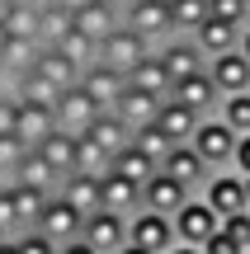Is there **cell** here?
I'll return each mask as SVG.
<instances>
[{
    "label": "cell",
    "instance_id": "obj_1",
    "mask_svg": "<svg viewBox=\"0 0 250 254\" xmlns=\"http://www.w3.org/2000/svg\"><path fill=\"white\" fill-rule=\"evenodd\" d=\"M189 146L198 151V160L208 165V170H232V155H236V132L227 127L222 118H203L194 127V136H189Z\"/></svg>",
    "mask_w": 250,
    "mask_h": 254
},
{
    "label": "cell",
    "instance_id": "obj_2",
    "mask_svg": "<svg viewBox=\"0 0 250 254\" xmlns=\"http://www.w3.org/2000/svg\"><path fill=\"white\" fill-rule=\"evenodd\" d=\"M123 24H128L132 33L147 38L151 52H156L166 38H175V24H170V5L166 0H128V5H123Z\"/></svg>",
    "mask_w": 250,
    "mask_h": 254
},
{
    "label": "cell",
    "instance_id": "obj_3",
    "mask_svg": "<svg viewBox=\"0 0 250 254\" xmlns=\"http://www.w3.org/2000/svg\"><path fill=\"white\" fill-rule=\"evenodd\" d=\"M33 231H38V236H47L57 250H62V245H71V240H81V231H85V212H76L71 202L62 198V193H52Z\"/></svg>",
    "mask_w": 250,
    "mask_h": 254
},
{
    "label": "cell",
    "instance_id": "obj_4",
    "mask_svg": "<svg viewBox=\"0 0 250 254\" xmlns=\"http://www.w3.org/2000/svg\"><path fill=\"white\" fill-rule=\"evenodd\" d=\"M170 221H175V245H194V250L203 245L208 236H217V226H222V217H217V212L208 207L198 193H194V198H189Z\"/></svg>",
    "mask_w": 250,
    "mask_h": 254
},
{
    "label": "cell",
    "instance_id": "obj_5",
    "mask_svg": "<svg viewBox=\"0 0 250 254\" xmlns=\"http://www.w3.org/2000/svg\"><path fill=\"white\" fill-rule=\"evenodd\" d=\"M128 245H142L151 254H166L175 245V221L166 212H151V207H137L128 217Z\"/></svg>",
    "mask_w": 250,
    "mask_h": 254
},
{
    "label": "cell",
    "instance_id": "obj_6",
    "mask_svg": "<svg viewBox=\"0 0 250 254\" xmlns=\"http://www.w3.org/2000/svg\"><path fill=\"white\" fill-rule=\"evenodd\" d=\"M198 198H203L208 207L217 212V217L250 212V202H246V179H241L236 170H213V174H208V184L198 189Z\"/></svg>",
    "mask_w": 250,
    "mask_h": 254
},
{
    "label": "cell",
    "instance_id": "obj_7",
    "mask_svg": "<svg viewBox=\"0 0 250 254\" xmlns=\"http://www.w3.org/2000/svg\"><path fill=\"white\" fill-rule=\"evenodd\" d=\"M156 57H161V66H166L170 85H175V80H184V75H198V71H208V57L198 52V43H194L189 33H175V38H166V43L156 47Z\"/></svg>",
    "mask_w": 250,
    "mask_h": 254
},
{
    "label": "cell",
    "instance_id": "obj_8",
    "mask_svg": "<svg viewBox=\"0 0 250 254\" xmlns=\"http://www.w3.org/2000/svg\"><path fill=\"white\" fill-rule=\"evenodd\" d=\"M147 52H151V43H147L142 33H132L128 24H118V28H113V33L99 43V62H104V66H113V71H123V75H128Z\"/></svg>",
    "mask_w": 250,
    "mask_h": 254
},
{
    "label": "cell",
    "instance_id": "obj_9",
    "mask_svg": "<svg viewBox=\"0 0 250 254\" xmlns=\"http://www.w3.org/2000/svg\"><path fill=\"white\" fill-rule=\"evenodd\" d=\"M81 240H85L94 254H118L123 245H128V217H118V212H104V207L90 212V217H85Z\"/></svg>",
    "mask_w": 250,
    "mask_h": 254
},
{
    "label": "cell",
    "instance_id": "obj_10",
    "mask_svg": "<svg viewBox=\"0 0 250 254\" xmlns=\"http://www.w3.org/2000/svg\"><path fill=\"white\" fill-rule=\"evenodd\" d=\"M170 99H179L184 109H194L198 118H213V113L222 109V90L213 85V75H208V71L175 80V85H170Z\"/></svg>",
    "mask_w": 250,
    "mask_h": 254
},
{
    "label": "cell",
    "instance_id": "obj_11",
    "mask_svg": "<svg viewBox=\"0 0 250 254\" xmlns=\"http://www.w3.org/2000/svg\"><path fill=\"white\" fill-rule=\"evenodd\" d=\"M81 90L94 99V109H99V113H109L113 104L123 99V90H128V75L113 71V66H104V62H94V66H85V71H81Z\"/></svg>",
    "mask_w": 250,
    "mask_h": 254
},
{
    "label": "cell",
    "instance_id": "obj_12",
    "mask_svg": "<svg viewBox=\"0 0 250 254\" xmlns=\"http://www.w3.org/2000/svg\"><path fill=\"white\" fill-rule=\"evenodd\" d=\"M52 118L62 132H71V136H81L85 127H90L94 118H99V109H94V99L81 90V85H71V90H62L57 94V104H52Z\"/></svg>",
    "mask_w": 250,
    "mask_h": 254
},
{
    "label": "cell",
    "instance_id": "obj_13",
    "mask_svg": "<svg viewBox=\"0 0 250 254\" xmlns=\"http://www.w3.org/2000/svg\"><path fill=\"white\" fill-rule=\"evenodd\" d=\"M194 198V193L184 189V184L175 179V174H166V170H156L147 184H142V207H151V212H166V217H175L184 202Z\"/></svg>",
    "mask_w": 250,
    "mask_h": 254
},
{
    "label": "cell",
    "instance_id": "obj_14",
    "mask_svg": "<svg viewBox=\"0 0 250 254\" xmlns=\"http://www.w3.org/2000/svg\"><path fill=\"white\" fill-rule=\"evenodd\" d=\"M161 104H166V99H156V94H147V90H137V85H128V90H123V99L113 104L109 113H118L128 132H142V127H151V123H156Z\"/></svg>",
    "mask_w": 250,
    "mask_h": 254
},
{
    "label": "cell",
    "instance_id": "obj_15",
    "mask_svg": "<svg viewBox=\"0 0 250 254\" xmlns=\"http://www.w3.org/2000/svg\"><path fill=\"white\" fill-rule=\"evenodd\" d=\"M208 75H213V85H217L222 94H246V90H250V62H246L241 47L213 57V62H208Z\"/></svg>",
    "mask_w": 250,
    "mask_h": 254
},
{
    "label": "cell",
    "instance_id": "obj_16",
    "mask_svg": "<svg viewBox=\"0 0 250 254\" xmlns=\"http://www.w3.org/2000/svg\"><path fill=\"white\" fill-rule=\"evenodd\" d=\"M47 132H57V118L47 104H28V99H14V136L24 146H38Z\"/></svg>",
    "mask_w": 250,
    "mask_h": 254
},
{
    "label": "cell",
    "instance_id": "obj_17",
    "mask_svg": "<svg viewBox=\"0 0 250 254\" xmlns=\"http://www.w3.org/2000/svg\"><path fill=\"white\" fill-rule=\"evenodd\" d=\"M161 170H166V174H175V179L184 184L189 193H198V189L208 184V174H213L203 160H198V151H194L189 141H184V146H170V155L161 160Z\"/></svg>",
    "mask_w": 250,
    "mask_h": 254
},
{
    "label": "cell",
    "instance_id": "obj_18",
    "mask_svg": "<svg viewBox=\"0 0 250 254\" xmlns=\"http://www.w3.org/2000/svg\"><path fill=\"white\" fill-rule=\"evenodd\" d=\"M99 198H104V212H118V217H132L142 207V184L123 179V174H99Z\"/></svg>",
    "mask_w": 250,
    "mask_h": 254
},
{
    "label": "cell",
    "instance_id": "obj_19",
    "mask_svg": "<svg viewBox=\"0 0 250 254\" xmlns=\"http://www.w3.org/2000/svg\"><path fill=\"white\" fill-rule=\"evenodd\" d=\"M189 38H194V43H198V52L213 62V57L232 52V47L241 43V28H236V24H227V19H213V14H208V19H203V24H198Z\"/></svg>",
    "mask_w": 250,
    "mask_h": 254
},
{
    "label": "cell",
    "instance_id": "obj_20",
    "mask_svg": "<svg viewBox=\"0 0 250 254\" xmlns=\"http://www.w3.org/2000/svg\"><path fill=\"white\" fill-rule=\"evenodd\" d=\"M9 184H28V189H38V193H62V184H66V179H62V174H57L52 165L43 160V155H38V146H28Z\"/></svg>",
    "mask_w": 250,
    "mask_h": 254
},
{
    "label": "cell",
    "instance_id": "obj_21",
    "mask_svg": "<svg viewBox=\"0 0 250 254\" xmlns=\"http://www.w3.org/2000/svg\"><path fill=\"white\" fill-rule=\"evenodd\" d=\"M118 24H123V9H118V5H109V0H94V5L76 9V28H81L90 43H104V38H109Z\"/></svg>",
    "mask_w": 250,
    "mask_h": 254
},
{
    "label": "cell",
    "instance_id": "obj_22",
    "mask_svg": "<svg viewBox=\"0 0 250 254\" xmlns=\"http://www.w3.org/2000/svg\"><path fill=\"white\" fill-rule=\"evenodd\" d=\"M71 28H76V14L62 0H38V43L43 47H57Z\"/></svg>",
    "mask_w": 250,
    "mask_h": 254
},
{
    "label": "cell",
    "instance_id": "obj_23",
    "mask_svg": "<svg viewBox=\"0 0 250 254\" xmlns=\"http://www.w3.org/2000/svg\"><path fill=\"white\" fill-rule=\"evenodd\" d=\"M38 47L43 43H28V38H9L5 43V52H0V75H5V94H9V85L19 80V75H28L38 66Z\"/></svg>",
    "mask_w": 250,
    "mask_h": 254
},
{
    "label": "cell",
    "instance_id": "obj_24",
    "mask_svg": "<svg viewBox=\"0 0 250 254\" xmlns=\"http://www.w3.org/2000/svg\"><path fill=\"white\" fill-rule=\"evenodd\" d=\"M43 80H52L57 90H71V85H81V66L71 62V57L62 52V47H38V66H33Z\"/></svg>",
    "mask_w": 250,
    "mask_h": 254
},
{
    "label": "cell",
    "instance_id": "obj_25",
    "mask_svg": "<svg viewBox=\"0 0 250 254\" xmlns=\"http://www.w3.org/2000/svg\"><path fill=\"white\" fill-rule=\"evenodd\" d=\"M198 123H203V118H198L194 109H184L179 99H166V104H161V113H156V127H161V132H166L175 146H184L189 136H194Z\"/></svg>",
    "mask_w": 250,
    "mask_h": 254
},
{
    "label": "cell",
    "instance_id": "obj_26",
    "mask_svg": "<svg viewBox=\"0 0 250 254\" xmlns=\"http://www.w3.org/2000/svg\"><path fill=\"white\" fill-rule=\"evenodd\" d=\"M38 155H43V160L52 165L62 179H71V174H76V136L62 132V127H57V132H47L43 141H38Z\"/></svg>",
    "mask_w": 250,
    "mask_h": 254
},
{
    "label": "cell",
    "instance_id": "obj_27",
    "mask_svg": "<svg viewBox=\"0 0 250 254\" xmlns=\"http://www.w3.org/2000/svg\"><path fill=\"white\" fill-rule=\"evenodd\" d=\"M47 198H52V193H38V189H28V184H9L14 226H19V231H33V226H38V217H43V207H47Z\"/></svg>",
    "mask_w": 250,
    "mask_h": 254
},
{
    "label": "cell",
    "instance_id": "obj_28",
    "mask_svg": "<svg viewBox=\"0 0 250 254\" xmlns=\"http://www.w3.org/2000/svg\"><path fill=\"white\" fill-rule=\"evenodd\" d=\"M128 85H137V90L156 94V99H170V75H166V66H161L156 52H147V57H142V62L128 71Z\"/></svg>",
    "mask_w": 250,
    "mask_h": 254
},
{
    "label": "cell",
    "instance_id": "obj_29",
    "mask_svg": "<svg viewBox=\"0 0 250 254\" xmlns=\"http://www.w3.org/2000/svg\"><path fill=\"white\" fill-rule=\"evenodd\" d=\"M81 136H90V141H94V146H104L109 155H118L123 146L132 141V132L123 127V118H118V113H99V118H94L90 127H85Z\"/></svg>",
    "mask_w": 250,
    "mask_h": 254
},
{
    "label": "cell",
    "instance_id": "obj_30",
    "mask_svg": "<svg viewBox=\"0 0 250 254\" xmlns=\"http://www.w3.org/2000/svg\"><path fill=\"white\" fill-rule=\"evenodd\" d=\"M62 198L71 202L76 212H85V217L104 207V198H99V179H94V174H71V179L62 184Z\"/></svg>",
    "mask_w": 250,
    "mask_h": 254
},
{
    "label": "cell",
    "instance_id": "obj_31",
    "mask_svg": "<svg viewBox=\"0 0 250 254\" xmlns=\"http://www.w3.org/2000/svg\"><path fill=\"white\" fill-rule=\"evenodd\" d=\"M109 170H113V174H123V179H132V184H147L151 174L161 170V165H156V160H147V155H142L137 146L128 141V146H123L118 155H113V165H109Z\"/></svg>",
    "mask_w": 250,
    "mask_h": 254
},
{
    "label": "cell",
    "instance_id": "obj_32",
    "mask_svg": "<svg viewBox=\"0 0 250 254\" xmlns=\"http://www.w3.org/2000/svg\"><path fill=\"white\" fill-rule=\"evenodd\" d=\"M9 94H14V99H28V104H47V109H52L62 90H57L52 80H43L38 71H28V75H19V80L9 85Z\"/></svg>",
    "mask_w": 250,
    "mask_h": 254
},
{
    "label": "cell",
    "instance_id": "obj_33",
    "mask_svg": "<svg viewBox=\"0 0 250 254\" xmlns=\"http://www.w3.org/2000/svg\"><path fill=\"white\" fill-rule=\"evenodd\" d=\"M109 165H113V155L104 151V146H94L90 136H76V174H109Z\"/></svg>",
    "mask_w": 250,
    "mask_h": 254
},
{
    "label": "cell",
    "instance_id": "obj_34",
    "mask_svg": "<svg viewBox=\"0 0 250 254\" xmlns=\"http://www.w3.org/2000/svg\"><path fill=\"white\" fill-rule=\"evenodd\" d=\"M217 118L232 127L236 136L250 132V90L246 94H222V109H217Z\"/></svg>",
    "mask_w": 250,
    "mask_h": 254
},
{
    "label": "cell",
    "instance_id": "obj_35",
    "mask_svg": "<svg viewBox=\"0 0 250 254\" xmlns=\"http://www.w3.org/2000/svg\"><path fill=\"white\" fill-rule=\"evenodd\" d=\"M5 28H9V38H28V43H38V0H19V5L9 9Z\"/></svg>",
    "mask_w": 250,
    "mask_h": 254
},
{
    "label": "cell",
    "instance_id": "obj_36",
    "mask_svg": "<svg viewBox=\"0 0 250 254\" xmlns=\"http://www.w3.org/2000/svg\"><path fill=\"white\" fill-rule=\"evenodd\" d=\"M203 19H208V0H170V24H175V33H194Z\"/></svg>",
    "mask_w": 250,
    "mask_h": 254
},
{
    "label": "cell",
    "instance_id": "obj_37",
    "mask_svg": "<svg viewBox=\"0 0 250 254\" xmlns=\"http://www.w3.org/2000/svg\"><path fill=\"white\" fill-rule=\"evenodd\" d=\"M57 47H62V52L71 57V62L81 66V71H85V66H94V62H99V43H90V38H85L81 28H71V33H66V38H62Z\"/></svg>",
    "mask_w": 250,
    "mask_h": 254
},
{
    "label": "cell",
    "instance_id": "obj_38",
    "mask_svg": "<svg viewBox=\"0 0 250 254\" xmlns=\"http://www.w3.org/2000/svg\"><path fill=\"white\" fill-rule=\"evenodd\" d=\"M132 146H137L147 160H156V165H161V160L170 155V146H175V141H170V136L161 132L156 123H151V127H142V132H132Z\"/></svg>",
    "mask_w": 250,
    "mask_h": 254
},
{
    "label": "cell",
    "instance_id": "obj_39",
    "mask_svg": "<svg viewBox=\"0 0 250 254\" xmlns=\"http://www.w3.org/2000/svg\"><path fill=\"white\" fill-rule=\"evenodd\" d=\"M208 14L227 19V24H236V28H246L250 24V0H208Z\"/></svg>",
    "mask_w": 250,
    "mask_h": 254
},
{
    "label": "cell",
    "instance_id": "obj_40",
    "mask_svg": "<svg viewBox=\"0 0 250 254\" xmlns=\"http://www.w3.org/2000/svg\"><path fill=\"white\" fill-rule=\"evenodd\" d=\"M24 151H28V146L19 141V136H0V184L14 179V170H19V160H24Z\"/></svg>",
    "mask_w": 250,
    "mask_h": 254
},
{
    "label": "cell",
    "instance_id": "obj_41",
    "mask_svg": "<svg viewBox=\"0 0 250 254\" xmlns=\"http://www.w3.org/2000/svg\"><path fill=\"white\" fill-rule=\"evenodd\" d=\"M222 231L236 240L241 254H250V212H232V217H222Z\"/></svg>",
    "mask_w": 250,
    "mask_h": 254
},
{
    "label": "cell",
    "instance_id": "obj_42",
    "mask_svg": "<svg viewBox=\"0 0 250 254\" xmlns=\"http://www.w3.org/2000/svg\"><path fill=\"white\" fill-rule=\"evenodd\" d=\"M14 245H19V254H57V245L47 236H38V231H19Z\"/></svg>",
    "mask_w": 250,
    "mask_h": 254
},
{
    "label": "cell",
    "instance_id": "obj_43",
    "mask_svg": "<svg viewBox=\"0 0 250 254\" xmlns=\"http://www.w3.org/2000/svg\"><path fill=\"white\" fill-rule=\"evenodd\" d=\"M0 236H19V226H14V202H9V184H0Z\"/></svg>",
    "mask_w": 250,
    "mask_h": 254
},
{
    "label": "cell",
    "instance_id": "obj_44",
    "mask_svg": "<svg viewBox=\"0 0 250 254\" xmlns=\"http://www.w3.org/2000/svg\"><path fill=\"white\" fill-rule=\"evenodd\" d=\"M198 250H203V254H241V250H236V240L227 236L222 226H217V236H208V240H203Z\"/></svg>",
    "mask_w": 250,
    "mask_h": 254
},
{
    "label": "cell",
    "instance_id": "obj_45",
    "mask_svg": "<svg viewBox=\"0 0 250 254\" xmlns=\"http://www.w3.org/2000/svg\"><path fill=\"white\" fill-rule=\"evenodd\" d=\"M232 170L236 174H250V132L236 136V155H232Z\"/></svg>",
    "mask_w": 250,
    "mask_h": 254
},
{
    "label": "cell",
    "instance_id": "obj_46",
    "mask_svg": "<svg viewBox=\"0 0 250 254\" xmlns=\"http://www.w3.org/2000/svg\"><path fill=\"white\" fill-rule=\"evenodd\" d=\"M0 136H14V94H0Z\"/></svg>",
    "mask_w": 250,
    "mask_h": 254
},
{
    "label": "cell",
    "instance_id": "obj_47",
    "mask_svg": "<svg viewBox=\"0 0 250 254\" xmlns=\"http://www.w3.org/2000/svg\"><path fill=\"white\" fill-rule=\"evenodd\" d=\"M57 254H94L90 245H85V240H71V245H62V250H57Z\"/></svg>",
    "mask_w": 250,
    "mask_h": 254
},
{
    "label": "cell",
    "instance_id": "obj_48",
    "mask_svg": "<svg viewBox=\"0 0 250 254\" xmlns=\"http://www.w3.org/2000/svg\"><path fill=\"white\" fill-rule=\"evenodd\" d=\"M0 254H19V245H14V236H0Z\"/></svg>",
    "mask_w": 250,
    "mask_h": 254
},
{
    "label": "cell",
    "instance_id": "obj_49",
    "mask_svg": "<svg viewBox=\"0 0 250 254\" xmlns=\"http://www.w3.org/2000/svg\"><path fill=\"white\" fill-rule=\"evenodd\" d=\"M236 47H241V52H246V62H250V24L241 28V43H236Z\"/></svg>",
    "mask_w": 250,
    "mask_h": 254
},
{
    "label": "cell",
    "instance_id": "obj_50",
    "mask_svg": "<svg viewBox=\"0 0 250 254\" xmlns=\"http://www.w3.org/2000/svg\"><path fill=\"white\" fill-rule=\"evenodd\" d=\"M166 254H203V250H194V245H170Z\"/></svg>",
    "mask_w": 250,
    "mask_h": 254
},
{
    "label": "cell",
    "instance_id": "obj_51",
    "mask_svg": "<svg viewBox=\"0 0 250 254\" xmlns=\"http://www.w3.org/2000/svg\"><path fill=\"white\" fill-rule=\"evenodd\" d=\"M14 5H19V0H0V24L9 19V9H14Z\"/></svg>",
    "mask_w": 250,
    "mask_h": 254
},
{
    "label": "cell",
    "instance_id": "obj_52",
    "mask_svg": "<svg viewBox=\"0 0 250 254\" xmlns=\"http://www.w3.org/2000/svg\"><path fill=\"white\" fill-rule=\"evenodd\" d=\"M62 5H66V9H71V14H76V9H85V5H94V0H62Z\"/></svg>",
    "mask_w": 250,
    "mask_h": 254
},
{
    "label": "cell",
    "instance_id": "obj_53",
    "mask_svg": "<svg viewBox=\"0 0 250 254\" xmlns=\"http://www.w3.org/2000/svg\"><path fill=\"white\" fill-rule=\"evenodd\" d=\"M118 254H151V250H142V245H123Z\"/></svg>",
    "mask_w": 250,
    "mask_h": 254
},
{
    "label": "cell",
    "instance_id": "obj_54",
    "mask_svg": "<svg viewBox=\"0 0 250 254\" xmlns=\"http://www.w3.org/2000/svg\"><path fill=\"white\" fill-rule=\"evenodd\" d=\"M5 43H9V28H5V24H0V52H5Z\"/></svg>",
    "mask_w": 250,
    "mask_h": 254
},
{
    "label": "cell",
    "instance_id": "obj_55",
    "mask_svg": "<svg viewBox=\"0 0 250 254\" xmlns=\"http://www.w3.org/2000/svg\"><path fill=\"white\" fill-rule=\"evenodd\" d=\"M241 179H246V202H250V174H241Z\"/></svg>",
    "mask_w": 250,
    "mask_h": 254
},
{
    "label": "cell",
    "instance_id": "obj_56",
    "mask_svg": "<svg viewBox=\"0 0 250 254\" xmlns=\"http://www.w3.org/2000/svg\"><path fill=\"white\" fill-rule=\"evenodd\" d=\"M109 5H118V9H123V5H128V0H109Z\"/></svg>",
    "mask_w": 250,
    "mask_h": 254
},
{
    "label": "cell",
    "instance_id": "obj_57",
    "mask_svg": "<svg viewBox=\"0 0 250 254\" xmlns=\"http://www.w3.org/2000/svg\"><path fill=\"white\" fill-rule=\"evenodd\" d=\"M0 94H5V75H0Z\"/></svg>",
    "mask_w": 250,
    "mask_h": 254
},
{
    "label": "cell",
    "instance_id": "obj_58",
    "mask_svg": "<svg viewBox=\"0 0 250 254\" xmlns=\"http://www.w3.org/2000/svg\"><path fill=\"white\" fill-rule=\"evenodd\" d=\"M166 5H170V0H166Z\"/></svg>",
    "mask_w": 250,
    "mask_h": 254
}]
</instances>
